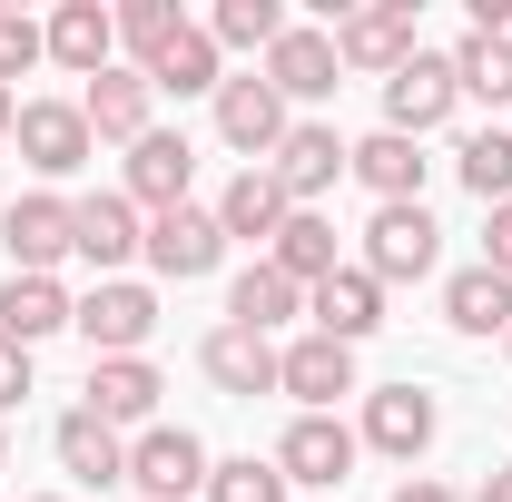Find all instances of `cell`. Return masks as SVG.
<instances>
[{"instance_id":"6da1fadb","label":"cell","mask_w":512,"mask_h":502,"mask_svg":"<svg viewBox=\"0 0 512 502\" xmlns=\"http://www.w3.org/2000/svg\"><path fill=\"white\" fill-rule=\"evenodd\" d=\"M463 109V79H453V50H414V60L384 79V128L394 138H434V128Z\"/></svg>"},{"instance_id":"7a4b0ae2","label":"cell","mask_w":512,"mask_h":502,"mask_svg":"<svg viewBox=\"0 0 512 502\" xmlns=\"http://www.w3.org/2000/svg\"><path fill=\"white\" fill-rule=\"evenodd\" d=\"M69 325L89 335V365H109V355H138V345L158 335V296H148V286H128V276H99V286L79 296Z\"/></svg>"},{"instance_id":"3957f363","label":"cell","mask_w":512,"mask_h":502,"mask_svg":"<svg viewBox=\"0 0 512 502\" xmlns=\"http://www.w3.org/2000/svg\"><path fill=\"white\" fill-rule=\"evenodd\" d=\"M434 256H444V227H434L424 207H375V227H365V276H375V286L434 276Z\"/></svg>"},{"instance_id":"277c9868","label":"cell","mask_w":512,"mask_h":502,"mask_svg":"<svg viewBox=\"0 0 512 502\" xmlns=\"http://www.w3.org/2000/svg\"><path fill=\"white\" fill-rule=\"evenodd\" d=\"M128 483L148 502H188L207 493V443L188 434V424H148V434L128 443Z\"/></svg>"},{"instance_id":"5b68a950","label":"cell","mask_w":512,"mask_h":502,"mask_svg":"<svg viewBox=\"0 0 512 502\" xmlns=\"http://www.w3.org/2000/svg\"><path fill=\"white\" fill-rule=\"evenodd\" d=\"M286 128L296 119H286V99L266 89V69H256V79H217V138H227L247 168H266V158L286 148Z\"/></svg>"},{"instance_id":"8992f818","label":"cell","mask_w":512,"mask_h":502,"mask_svg":"<svg viewBox=\"0 0 512 502\" xmlns=\"http://www.w3.org/2000/svg\"><path fill=\"white\" fill-rule=\"evenodd\" d=\"M414 50H424V40H414V0H375V10H345V20H335V60L345 69L394 79Z\"/></svg>"},{"instance_id":"52a82bcc","label":"cell","mask_w":512,"mask_h":502,"mask_svg":"<svg viewBox=\"0 0 512 502\" xmlns=\"http://www.w3.org/2000/svg\"><path fill=\"white\" fill-rule=\"evenodd\" d=\"M345 158H355V148H345V138H335L325 119H296V128H286V148L266 158V178L286 188V207H316V197L345 178Z\"/></svg>"},{"instance_id":"ba28073f","label":"cell","mask_w":512,"mask_h":502,"mask_svg":"<svg viewBox=\"0 0 512 502\" xmlns=\"http://www.w3.org/2000/svg\"><path fill=\"white\" fill-rule=\"evenodd\" d=\"M10 138H20V158H30L40 178L89 168V148H99V138H89V119H79V99H20V128H10Z\"/></svg>"},{"instance_id":"9c48e42d","label":"cell","mask_w":512,"mask_h":502,"mask_svg":"<svg viewBox=\"0 0 512 502\" xmlns=\"http://www.w3.org/2000/svg\"><path fill=\"white\" fill-rule=\"evenodd\" d=\"M276 394H296L306 414H335V394H355V345H335V335L276 345Z\"/></svg>"},{"instance_id":"30bf717a","label":"cell","mask_w":512,"mask_h":502,"mask_svg":"<svg viewBox=\"0 0 512 502\" xmlns=\"http://www.w3.org/2000/svg\"><path fill=\"white\" fill-rule=\"evenodd\" d=\"M138 247H148V227H138V207H128V188L69 197V256H89V266L109 276V266H128Z\"/></svg>"},{"instance_id":"8fae6325","label":"cell","mask_w":512,"mask_h":502,"mask_svg":"<svg viewBox=\"0 0 512 502\" xmlns=\"http://www.w3.org/2000/svg\"><path fill=\"white\" fill-rule=\"evenodd\" d=\"M355 453H365L355 424H335V414H296L286 443H276V473H286V483H345V473H355Z\"/></svg>"},{"instance_id":"7c38bea8","label":"cell","mask_w":512,"mask_h":502,"mask_svg":"<svg viewBox=\"0 0 512 502\" xmlns=\"http://www.w3.org/2000/svg\"><path fill=\"white\" fill-rule=\"evenodd\" d=\"M217 256H227V227H217V207H168V217L148 227V266H158V276H178V286L217 276Z\"/></svg>"},{"instance_id":"4fadbf2b","label":"cell","mask_w":512,"mask_h":502,"mask_svg":"<svg viewBox=\"0 0 512 502\" xmlns=\"http://www.w3.org/2000/svg\"><path fill=\"white\" fill-rule=\"evenodd\" d=\"M0 247H10V276H50L69 256V197H20V207H0Z\"/></svg>"},{"instance_id":"5bb4252c","label":"cell","mask_w":512,"mask_h":502,"mask_svg":"<svg viewBox=\"0 0 512 502\" xmlns=\"http://www.w3.org/2000/svg\"><path fill=\"white\" fill-rule=\"evenodd\" d=\"M50 443H60V463H69V483H79V493H109V483H128V434H119V424H99L89 404H69Z\"/></svg>"},{"instance_id":"9a60e30c","label":"cell","mask_w":512,"mask_h":502,"mask_svg":"<svg viewBox=\"0 0 512 502\" xmlns=\"http://www.w3.org/2000/svg\"><path fill=\"white\" fill-rule=\"evenodd\" d=\"M188 178H197V148L178 128H148L138 148H128V207H188Z\"/></svg>"},{"instance_id":"2e32d148","label":"cell","mask_w":512,"mask_h":502,"mask_svg":"<svg viewBox=\"0 0 512 502\" xmlns=\"http://www.w3.org/2000/svg\"><path fill=\"white\" fill-rule=\"evenodd\" d=\"M345 178H365V188H375V207H424V138H394V128L355 138Z\"/></svg>"},{"instance_id":"e0dca14e","label":"cell","mask_w":512,"mask_h":502,"mask_svg":"<svg viewBox=\"0 0 512 502\" xmlns=\"http://www.w3.org/2000/svg\"><path fill=\"white\" fill-rule=\"evenodd\" d=\"M306 315H316V335H335V345H365L384 325V286L365 266H335L325 286H306Z\"/></svg>"},{"instance_id":"ac0fdd59","label":"cell","mask_w":512,"mask_h":502,"mask_svg":"<svg viewBox=\"0 0 512 502\" xmlns=\"http://www.w3.org/2000/svg\"><path fill=\"white\" fill-rule=\"evenodd\" d=\"M50 60L79 69V79L119 69V10H99V0H60V10H50Z\"/></svg>"},{"instance_id":"d6986e66","label":"cell","mask_w":512,"mask_h":502,"mask_svg":"<svg viewBox=\"0 0 512 502\" xmlns=\"http://www.w3.org/2000/svg\"><path fill=\"white\" fill-rule=\"evenodd\" d=\"M148 109H158L148 69H99V79H89V99H79L89 138H119V148H138V138H148Z\"/></svg>"},{"instance_id":"ffe728a7","label":"cell","mask_w":512,"mask_h":502,"mask_svg":"<svg viewBox=\"0 0 512 502\" xmlns=\"http://www.w3.org/2000/svg\"><path fill=\"white\" fill-rule=\"evenodd\" d=\"M335 30H296V20H286V40H276V50H266V89H276V99H335Z\"/></svg>"},{"instance_id":"44dd1931","label":"cell","mask_w":512,"mask_h":502,"mask_svg":"<svg viewBox=\"0 0 512 502\" xmlns=\"http://www.w3.org/2000/svg\"><path fill=\"white\" fill-rule=\"evenodd\" d=\"M434 394H414V384H384V394H365V443L375 453H394V463H414L424 443H434Z\"/></svg>"},{"instance_id":"7402d4cb","label":"cell","mask_w":512,"mask_h":502,"mask_svg":"<svg viewBox=\"0 0 512 502\" xmlns=\"http://www.w3.org/2000/svg\"><path fill=\"white\" fill-rule=\"evenodd\" d=\"M158 365L148 355H109V365H89V414L99 424H158Z\"/></svg>"},{"instance_id":"603a6c76","label":"cell","mask_w":512,"mask_h":502,"mask_svg":"<svg viewBox=\"0 0 512 502\" xmlns=\"http://www.w3.org/2000/svg\"><path fill=\"white\" fill-rule=\"evenodd\" d=\"M197 365H207L217 394H276V345L247 335V325H217V335L197 345Z\"/></svg>"},{"instance_id":"cb8c5ba5","label":"cell","mask_w":512,"mask_h":502,"mask_svg":"<svg viewBox=\"0 0 512 502\" xmlns=\"http://www.w3.org/2000/svg\"><path fill=\"white\" fill-rule=\"evenodd\" d=\"M69 296H60V276H10V286H0V335H10V345H40V335H60L69 325Z\"/></svg>"},{"instance_id":"d4e9b609","label":"cell","mask_w":512,"mask_h":502,"mask_svg":"<svg viewBox=\"0 0 512 502\" xmlns=\"http://www.w3.org/2000/svg\"><path fill=\"white\" fill-rule=\"evenodd\" d=\"M286 217H296V207H286V188H276L266 168H237L227 197H217V227H227V237H266V247H276V227H286Z\"/></svg>"},{"instance_id":"484cf974","label":"cell","mask_w":512,"mask_h":502,"mask_svg":"<svg viewBox=\"0 0 512 502\" xmlns=\"http://www.w3.org/2000/svg\"><path fill=\"white\" fill-rule=\"evenodd\" d=\"M266 266H276V276H296V286H325V276H335V217H316V207H296V217L276 227V247H266Z\"/></svg>"},{"instance_id":"4316f807","label":"cell","mask_w":512,"mask_h":502,"mask_svg":"<svg viewBox=\"0 0 512 502\" xmlns=\"http://www.w3.org/2000/svg\"><path fill=\"white\" fill-rule=\"evenodd\" d=\"M286 315H306V286L276 276V266H247V276L227 286V325H247V335H276Z\"/></svg>"},{"instance_id":"83f0119b","label":"cell","mask_w":512,"mask_h":502,"mask_svg":"<svg viewBox=\"0 0 512 502\" xmlns=\"http://www.w3.org/2000/svg\"><path fill=\"white\" fill-rule=\"evenodd\" d=\"M444 315H453V335H512V276L463 266V276L444 286Z\"/></svg>"},{"instance_id":"f1b7e54d","label":"cell","mask_w":512,"mask_h":502,"mask_svg":"<svg viewBox=\"0 0 512 502\" xmlns=\"http://www.w3.org/2000/svg\"><path fill=\"white\" fill-rule=\"evenodd\" d=\"M453 168H463V188L483 197V207H512V128H473L453 148Z\"/></svg>"},{"instance_id":"f546056e","label":"cell","mask_w":512,"mask_h":502,"mask_svg":"<svg viewBox=\"0 0 512 502\" xmlns=\"http://www.w3.org/2000/svg\"><path fill=\"white\" fill-rule=\"evenodd\" d=\"M148 89H178V99H217V40H207V30H178V40H168V60L148 69Z\"/></svg>"},{"instance_id":"4dcf8cb0","label":"cell","mask_w":512,"mask_h":502,"mask_svg":"<svg viewBox=\"0 0 512 502\" xmlns=\"http://www.w3.org/2000/svg\"><path fill=\"white\" fill-rule=\"evenodd\" d=\"M453 79H463V99H493V109H512V40H483V30H463V50H453Z\"/></svg>"},{"instance_id":"1f68e13d","label":"cell","mask_w":512,"mask_h":502,"mask_svg":"<svg viewBox=\"0 0 512 502\" xmlns=\"http://www.w3.org/2000/svg\"><path fill=\"white\" fill-rule=\"evenodd\" d=\"M207 40H217V50H276V40H286V10H276V0H217Z\"/></svg>"},{"instance_id":"d6a6232c","label":"cell","mask_w":512,"mask_h":502,"mask_svg":"<svg viewBox=\"0 0 512 502\" xmlns=\"http://www.w3.org/2000/svg\"><path fill=\"white\" fill-rule=\"evenodd\" d=\"M188 20H178V0H119V50H138V69L168 60V40H178Z\"/></svg>"},{"instance_id":"836d02e7","label":"cell","mask_w":512,"mask_h":502,"mask_svg":"<svg viewBox=\"0 0 512 502\" xmlns=\"http://www.w3.org/2000/svg\"><path fill=\"white\" fill-rule=\"evenodd\" d=\"M207 502H286L276 453H266V463H256V453H237V463H207Z\"/></svg>"},{"instance_id":"e575fe53","label":"cell","mask_w":512,"mask_h":502,"mask_svg":"<svg viewBox=\"0 0 512 502\" xmlns=\"http://www.w3.org/2000/svg\"><path fill=\"white\" fill-rule=\"evenodd\" d=\"M30 60H50V30H40V20H20V10H0V89H10Z\"/></svg>"},{"instance_id":"d590c367","label":"cell","mask_w":512,"mask_h":502,"mask_svg":"<svg viewBox=\"0 0 512 502\" xmlns=\"http://www.w3.org/2000/svg\"><path fill=\"white\" fill-rule=\"evenodd\" d=\"M20 394H30V345H10V335H0V414H10Z\"/></svg>"},{"instance_id":"8d00e7d4","label":"cell","mask_w":512,"mask_h":502,"mask_svg":"<svg viewBox=\"0 0 512 502\" xmlns=\"http://www.w3.org/2000/svg\"><path fill=\"white\" fill-rule=\"evenodd\" d=\"M483 266H493V276H512V207H493V237H483Z\"/></svg>"},{"instance_id":"74e56055","label":"cell","mask_w":512,"mask_h":502,"mask_svg":"<svg viewBox=\"0 0 512 502\" xmlns=\"http://www.w3.org/2000/svg\"><path fill=\"white\" fill-rule=\"evenodd\" d=\"M394 502H463V493H444V483H394Z\"/></svg>"},{"instance_id":"f35d334b","label":"cell","mask_w":512,"mask_h":502,"mask_svg":"<svg viewBox=\"0 0 512 502\" xmlns=\"http://www.w3.org/2000/svg\"><path fill=\"white\" fill-rule=\"evenodd\" d=\"M473 502H512V463H503V473H483V493H473Z\"/></svg>"},{"instance_id":"ab89813d","label":"cell","mask_w":512,"mask_h":502,"mask_svg":"<svg viewBox=\"0 0 512 502\" xmlns=\"http://www.w3.org/2000/svg\"><path fill=\"white\" fill-rule=\"evenodd\" d=\"M10 128H20V89H0V138H10Z\"/></svg>"},{"instance_id":"60d3db41","label":"cell","mask_w":512,"mask_h":502,"mask_svg":"<svg viewBox=\"0 0 512 502\" xmlns=\"http://www.w3.org/2000/svg\"><path fill=\"white\" fill-rule=\"evenodd\" d=\"M0 473H10V434H0Z\"/></svg>"},{"instance_id":"b9f144b4","label":"cell","mask_w":512,"mask_h":502,"mask_svg":"<svg viewBox=\"0 0 512 502\" xmlns=\"http://www.w3.org/2000/svg\"><path fill=\"white\" fill-rule=\"evenodd\" d=\"M30 502H69V493H30Z\"/></svg>"},{"instance_id":"7bdbcfd3","label":"cell","mask_w":512,"mask_h":502,"mask_svg":"<svg viewBox=\"0 0 512 502\" xmlns=\"http://www.w3.org/2000/svg\"><path fill=\"white\" fill-rule=\"evenodd\" d=\"M503 355H512V335H503Z\"/></svg>"}]
</instances>
